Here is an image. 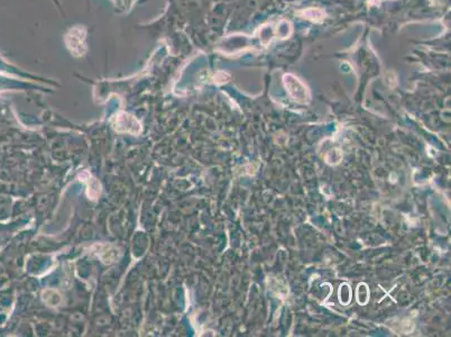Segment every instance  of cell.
Returning <instances> with one entry per match:
<instances>
[{"label": "cell", "mask_w": 451, "mask_h": 337, "mask_svg": "<svg viewBox=\"0 0 451 337\" xmlns=\"http://www.w3.org/2000/svg\"><path fill=\"white\" fill-rule=\"evenodd\" d=\"M284 84L291 97L297 103L305 104L310 100V91L297 78L293 77L292 74H285L284 76Z\"/></svg>", "instance_id": "obj_1"}]
</instances>
